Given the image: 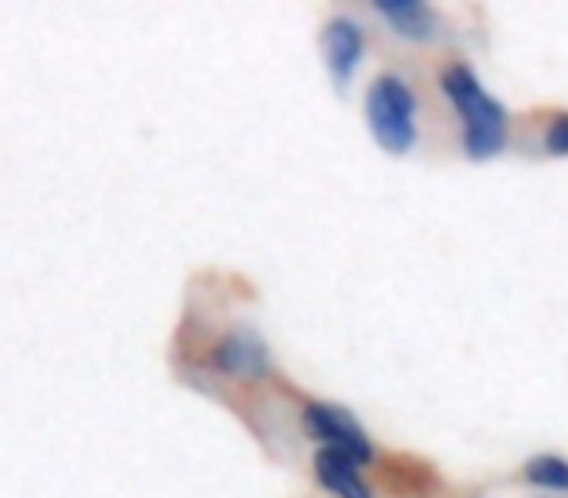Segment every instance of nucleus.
Listing matches in <instances>:
<instances>
[{
  "mask_svg": "<svg viewBox=\"0 0 568 498\" xmlns=\"http://www.w3.org/2000/svg\"><path fill=\"white\" fill-rule=\"evenodd\" d=\"M440 90L452 105H456L459 121H464V149L471 160H490L506 149V110L498 98L487 94L479 79L467 71L464 63L448 67L440 74Z\"/></svg>",
  "mask_w": 568,
  "mask_h": 498,
  "instance_id": "obj_1",
  "label": "nucleus"
},
{
  "mask_svg": "<svg viewBox=\"0 0 568 498\" xmlns=\"http://www.w3.org/2000/svg\"><path fill=\"white\" fill-rule=\"evenodd\" d=\"M366 121L382 149L405 156L417 144V98H413L409 82L397 74L374 79L371 94H366Z\"/></svg>",
  "mask_w": 568,
  "mask_h": 498,
  "instance_id": "obj_2",
  "label": "nucleus"
},
{
  "mask_svg": "<svg viewBox=\"0 0 568 498\" xmlns=\"http://www.w3.org/2000/svg\"><path fill=\"white\" fill-rule=\"evenodd\" d=\"M304 425L316 433V440H324V448L343 451V456L358 459V464H366V459L374 456L363 425H358L347 409H339V405H327V402L308 405V409H304Z\"/></svg>",
  "mask_w": 568,
  "mask_h": 498,
  "instance_id": "obj_3",
  "label": "nucleus"
},
{
  "mask_svg": "<svg viewBox=\"0 0 568 498\" xmlns=\"http://www.w3.org/2000/svg\"><path fill=\"white\" fill-rule=\"evenodd\" d=\"M214 366L230 378H265L268 374V350L253 332H234L214 347Z\"/></svg>",
  "mask_w": 568,
  "mask_h": 498,
  "instance_id": "obj_4",
  "label": "nucleus"
},
{
  "mask_svg": "<svg viewBox=\"0 0 568 498\" xmlns=\"http://www.w3.org/2000/svg\"><path fill=\"white\" fill-rule=\"evenodd\" d=\"M324 59L327 71L339 87H347L351 74H355L358 59H363V28L355 20H332L324 28Z\"/></svg>",
  "mask_w": 568,
  "mask_h": 498,
  "instance_id": "obj_5",
  "label": "nucleus"
},
{
  "mask_svg": "<svg viewBox=\"0 0 568 498\" xmlns=\"http://www.w3.org/2000/svg\"><path fill=\"white\" fill-rule=\"evenodd\" d=\"M316 479L339 498H371V487L363 482V464L335 448L316 451Z\"/></svg>",
  "mask_w": 568,
  "mask_h": 498,
  "instance_id": "obj_6",
  "label": "nucleus"
},
{
  "mask_svg": "<svg viewBox=\"0 0 568 498\" xmlns=\"http://www.w3.org/2000/svg\"><path fill=\"white\" fill-rule=\"evenodd\" d=\"M378 12L394 24L397 35H405V40H436V28H440L436 12L417 4V0H382Z\"/></svg>",
  "mask_w": 568,
  "mask_h": 498,
  "instance_id": "obj_7",
  "label": "nucleus"
},
{
  "mask_svg": "<svg viewBox=\"0 0 568 498\" xmlns=\"http://www.w3.org/2000/svg\"><path fill=\"white\" fill-rule=\"evenodd\" d=\"M526 479L541 490H568V459L560 456H534L526 464Z\"/></svg>",
  "mask_w": 568,
  "mask_h": 498,
  "instance_id": "obj_8",
  "label": "nucleus"
},
{
  "mask_svg": "<svg viewBox=\"0 0 568 498\" xmlns=\"http://www.w3.org/2000/svg\"><path fill=\"white\" fill-rule=\"evenodd\" d=\"M545 149H549L552 156H568V113H557V118L549 121V129H545Z\"/></svg>",
  "mask_w": 568,
  "mask_h": 498,
  "instance_id": "obj_9",
  "label": "nucleus"
}]
</instances>
